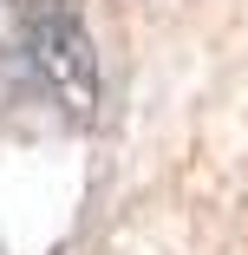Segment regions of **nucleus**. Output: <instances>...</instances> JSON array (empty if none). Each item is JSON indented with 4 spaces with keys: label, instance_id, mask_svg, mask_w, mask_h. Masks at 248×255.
Returning <instances> with one entry per match:
<instances>
[{
    "label": "nucleus",
    "instance_id": "nucleus-1",
    "mask_svg": "<svg viewBox=\"0 0 248 255\" xmlns=\"http://www.w3.org/2000/svg\"><path fill=\"white\" fill-rule=\"evenodd\" d=\"M26 66L39 79V92L72 125H91V112H98V53H91V33H85L72 0H26Z\"/></svg>",
    "mask_w": 248,
    "mask_h": 255
}]
</instances>
